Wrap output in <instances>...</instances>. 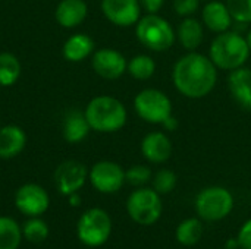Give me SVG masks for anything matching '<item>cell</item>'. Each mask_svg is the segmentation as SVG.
Returning a JSON list of instances; mask_svg holds the SVG:
<instances>
[{
    "instance_id": "1",
    "label": "cell",
    "mask_w": 251,
    "mask_h": 249,
    "mask_svg": "<svg viewBox=\"0 0 251 249\" xmlns=\"http://www.w3.org/2000/svg\"><path fill=\"white\" fill-rule=\"evenodd\" d=\"M218 70L207 54L187 51L172 68V84L185 98L201 100L215 90Z\"/></svg>"
},
{
    "instance_id": "2",
    "label": "cell",
    "mask_w": 251,
    "mask_h": 249,
    "mask_svg": "<svg viewBox=\"0 0 251 249\" xmlns=\"http://www.w3.org/2000/svg\"><path fill=\"white\" fill-rule=\"evenodd\" d=\"M207 56L219 70L231 72L247 65L251 51L246 35L235 29H228L216 34L210 43Z\"/></svg>"
},
{
    "instance_id": "3",
    "label": "cell",
    "mask_w": 251,
    "mask_h": 249,
    "mask_svg": "<svg viewBox=\"0 0 251 249\" xmlns=\"http://www.w3.org/2000/svg\"><path fill=\"white\" fill-rule=\"evenodd\" d=\"M84 113L91 131L99 134H115L128 122L125 104L112 95H97L91 98Z\"/></svg>"
},
{
    "instance_id": "4",
    "label": "cell",
    "mask_w": 251,
    "mask_h": 249,
    "mask_svg": "<svg viewBox=\"0 0 251 249\" xmlns=\"http://www.w3.org/2000/svg\"><path fill=\"white\" fill-rule=\"evenodd\" d=\"M134 26L138 43L150 51H168L176 41L175 28L166 18L160 16L159 13L141 15Z\"/></svg>"
},
{
    "instance_id": "5",
    "label": "cell",
    "mask_w": 251,
    "mask_h": 249,
    "mask_svg": "<svg viewBox=\"0 0 251 249\" xmlns=\"http://www.w3.org/2000/svg\"><path fill=\"white\" fill-rule=\"evenodd\" d=\"M134 110L137 116L150 125H162L174 114L172 100L166 92L157 88H144L134 97Z\"/></svg>"
},
{
    "instance_id": "6",
    "label": "cell",
    "mask_w": 251,
    "mask_h": 249,
    "mask_svg": "<svg viewBox=\"0 0 251 249\" xmlns=\"http://www.w3.org/2000/svg\"><path fill=\"white\" fill-rule=\"evenodd\" d=\"M163 211V204L160 194L153 188H137L132 191L126 200V213L131 220L141 226L154 225Z\"/></svg>"
},
{
    "instance_id": "7",
    "label": "cell",
    "mask_w": 251,
    "mask_h": 249,
    "mask_svg": "<svg viewBox=\"0 0 251 249\" xmlns=\"http://www.w3.org/2000/svg\"><path fill=\"white\" fill-rule=\"evenodd\" d=\"M112 235V219L103 208L87 210L76 223V236L81 244L90 248L104 245Z\"/></svg>"
},
{
    "instance_id": "8",
    "label": "cell",
    "mask_w": 251,
    "mask_h": 249,
    "mask_svg": "<svg viewBox=\"0 0 251 249\" xmlns=\"http://www.w3.org/2000/svg\"><path fill=\"white\" fill-rule=\"evenodd\" d=\"M196 213L204 222H221L234 208V197L224 186H209L196 197Z\"/></svg>"
},
{
    "instance_id": "9",
    "label": "cell",
    "mask_w": 251,
    "mask_h": 249,
    "mask_svg": "<svg viewBox=\"0 0 251 249\" xmlns=\"http://www.w3.org/2000/svg\"><path fill=\"white\" fill-rule=\"evenodd\" d=\"M88 181L93 188L101 194H115L122 189L125 182V170L121 164L101 160L93 164L88 170Z\"/></svg>"
},
{
    "instance_id": "10",
    "label": "cell",
    "mask_w": 251,
    "mask_h": 249,
    "mask_svg": "<svg viewBox=\"0 0 251 249\" xmlns=\"http://www.w3.org/2000/svg\"><path fill=\"white\" fill-rule=\"evenodd\" d=\"M128 60L126 57L116 48L112 47H103L99 50H94L91 56V68L103 79L115 81L119 79L126 73Z\"/></svg>"
},
{
    "instance_id": "11",
    "label": "cell",
    "mask_w": 251,
    "mask_h": 249,
    "mask_svg": "<svg viewBox=\"0 0 251 249\" xmlns=\"http://www.w3.org/2000/svg\"><path fill=\"white\" fill-rule=\"evenodd\" d=\"M15 205L18 211L26 217H40L49 210L50 197L43 186L25 183L19 186L15 194Z\"/></svg>"
},
{
    "instance_id": "12",
    "label": "cell",
    "mask_w": 251,
    "mask_h": 249,
    "mask_svg": "<svg viewBox=\"0 0 251 249\" xmlns=\"http://www.w3.org/2000/svg\"><path fill=\"white\" fill-rule=\"evenodd\" d=\"M88 179L87 167L76 160H66L60 163L54 172V183L62 195H72L78 192Z\"/></svg>"
},
{
    "instance_id": "13",
    "label": "cell",
    "mask_w": 251,
    "mask_h": 249,
    "mask_svg": "<svg viewBox=\"0 0 251 249\" xmlns=\"http://www.w3.org/2000/svg\"><path fill=\"white\" fill-rule=\"evenodd\" d=\"M101 12L110 23L129 28L138 22L143 9L140 0H101Z\"/></svg>"
},
{
    "instance_id": "14",
    "label": "cell",
    "mask_w": 251,
    "mask_h": 249,
    "mask_svg": "<svg viewBox=\"0 0 251 249\" xmlns=\"http://www.w3.org/2000/svg\"><path fill=\"white\" fill-rule=\"evenodd\" d=\"M141 156L151 164H163L172 157V141L163 131H153L144 135L140 144Z\"/></svg>"
},
{
    "instance_id": "15",
    "label": "cell",
    "mask_w": 251,
    "mask_h": 249,
    "mask_svg": "<svg viewBox=\"0 0 251 249\" xmlns=\"http://www.w3.org/2000/svg\"><path fill=\"white\" fill-rule=\"evenodd\" d=\"M200 19L204 28H207L213 34H221L232 29V25L235 23L226 3L221 0L206 1L200 10Z\"/></svg>"
},
{
    "instance_id": "16",
    "label": "cell",
    "mask_w": 251,
    "mask_h": 249,
    "mask_svg": "<svg viewBox=\"0 0 251 249\" xmlns=\"http://www.w3.org/2000/svg\"><path fill=\"white\" fill-rule=\"evenodd\" d=\"M228 90L232 100L244 110H251V68L241 66L228 73Z\"/></svg>"
},
{
    "instance_id": "17",
    "label": "cell",
    "mask_w": 251,
    "mask_h": 249,
    "mask_svg": "<svg viewBox=\"0 0 251 249\" xmlns=\"http://www.w3.org/2000/svg\"><path fill=\"white\" fill-rule=\"evenodd\" d=\"M175 32L176 41L185 51H197L204 41V25L196 16L182 18Z\"/></svg>"
},
{
    "instance_id": "18",
    "label": "cell",
    "mask_w": 251,
    "mask_h": 249,
    "mask_svg": "<svg viewBox=\"0 0 251 249\" xmlns=\"http://www.w3.org/2000/svg\"><path fill=\"white\" fill-rule=\"evenodd\" d=\"M88 15V6L85 0H60L54 10L57 23L63 28H76Z\"/></svg>"
},
{
    "instance_id": "19",
    "label": "cell",
    "mask_w": 251,
    "mask_h": 249,
    "mask_svg": "<svg viewBox=\"0 0 251 249\" xmlns=\"http://www.w3.org/2000/svg\"><path fill=\"white\" fill-rule=\"evenodd\" d=\"M26 145V134L18 125L0 126V158L18 157Z\"/></svg>"
},
{
    "instance_id": "20",
    "label": "cell",
    "mask_w": 251,
    "mask_h": 249,
    "mask_svg": "<svg viewBox=\"0 0 251 249\" xmlns=\"http://www.w3.org/2000/svg\"><path fill=\"white\" fill-rule=\"evenodd\" d=\"M96 50V43L94 40L84 32H78L71 35L63 47H62V54L65 57V60L71 62V63H79L88 57L93 56Z\"/></svg>"
},
{
    "instance_id": "21",
    "label": "cell",
    "mask_w": 251,
    "mask_h": 249,
    "mask_svg": "<svg viewBox=\"0 0 251 249\" xmlns=\"http://www.w3.org/2000/svg\"><path fill=\"white\" fill-rule=\"evenodd\" d=\"M91 132L90 123L85 117L84 112L79 110H69L63 119V126H62V134L63 139L69 144H79L82 142L88 134Z\"/></svg>"
},
{
    "instance_id": "22",
    "label": "cell",
    "mask_w": 251,
    "mask_h": 249,
    "mask_svg": "<svg viewBox=\"0 0 251 249\" xmlns=\"http://www.w3.org/2000/svg\"><path fill=\"white\" fill-rule=\"evenodd\" d=\"M157 65L150 54H137L128 60L126 73L137 81H149L156 73Z\"/></svg>"
},
{
    "instance_id": "23",
    "label": "cell",
    "mask_w": 251,
    "mask_h": 249,
    "mask_svg": "<svg viewBox=\"0 0 251 249\" xmlns=\"http://www.w3.org/2000/svg\"><path fill=\"white\" fill-rule=\"evenodd\" d=\"M203 222L201 219H185L175 230L176 241L184 247H194L203 238Z\"/></svg>"
},
{
    "instance_id": "24",
    "label": "cell",
    "mask_w": 251,
    "mask_h": 249,
    "mask_svg": "<svg viewBox=\"0 0 251 249\" xmlns=\"http://www.w3.org/2000/svg\"><path fill=\"white\" fill-rule=\"evenodd\" d=\"M22 73V65L19 59L9 53H0V87H12L18 82Z\"/></svg>"
},
{
    "instance_id": "25",
    "label": "cell",
    "mask_w": 251,
    "mask_h": 249,
    "mask_svg": "<svg viewBox=\"0 0 251 249\" xmlns=\"http://www.w3.org/2000/svg\"><path fill=\"white\" fill-rule=\"evenodd\" d=\"M22 236V229L13 219L0 217V249H18Z\"/></svg>"
},
{
    "instance_id": "26",
    "label": "cell",
    "mask_w": 251,
    "mask_h": 249,
    "mask_svg": "<svg viewBox=\"0 0 251 249\" xmlns=\"http://www.w3.org/2000/svg\"><path fill=\"white\" fill-rule=\"evenodd\" d=\"M22 235L28 242L41 244L49 238V226L38 217H29L22 226Z\"/></svg>"
},
{
    "instance_id": "27",
    "label": "cell",
    "mask_w": 251,
    "mask_h": 249,
    "mask_svg": "<svg viewBox=\"0 0 251 249\" xmlns=\"http://www.w3.org/2000/svg\"><path fill=\"white\" fill-rule=\"evenodd\" d=\"M176 183H178V176L171 169H160L151 178V188L160 195L171 194L176 188Z\"/></svg>"
},
{
    "instance_id": "28",
    "label": "cell",
    "mask_w": 251,
    "mask_h": 249,
    "mask_svg": "<svg viewBox=\"0 0 251 249\" xmlns=\"http://www.w3.org/2000/svg\"><path fill=\"white\" fill-rule=\"evenodd\" d=\"M151 169L144 164H134L128 170H125V182L134 188L146 186L149 182H151Z\"/></svg>"
},
{
    "instance_id": "29",
    "label": "cell",
    "mask_w": 251,
    "mask_h": 249,
    "mask_svg": "<svg viewBox=\"0 0 251 249\" xmlns=\"http://www.w3.org/2000/svg\"><path fill=\"white\" fill-rule=\"evenodd\" d=\"M232 19L238 25L251 23V0H225Z\"/></svg>"
},
{
    "instance_id": "30",
    "label": "cell",
    "mask_w": 251,
    "mask_h": 249,
    "mask_svg": "<svg viewBox=\"0 0 251 249\" xmlns=\"http://www.w3.org/2000/svg\"><path fill=\"white\" fill-rule=\"evenodd\" d=\"M203 0H174L172 9L179 18H188L194 16L200 10V4Z\"/></svg>"
},
{
    "instance_id": "31",
    "label": "cell",
    "mask_w": 251,
    "mask_h": 249,
    "mask_svg": "<svg viewBox=\"0 0 251 249\" xmlns=\"http://www.w3.org/2000/svg\"><path fill=\"white\" fill-rule=\"evenodd\" d=\"M237 239L240 244V249H251V219L241 226Z\"/></svg>"
},
{
    "instance_id": "32",
    "label": "cell",
    "mask_w": 251,
    "mask_h": 249,
    "mask_svg": "<svg viewBox=\"0 0 251 249\" xmlns=\"http://www.w3.org/2000/svg\"><path fill=\"white\" fill-rule=\"evenodd\" d=\"M140 4L146 13H159L165 6V0H140Z\"/></svg>"
},
{
    "instance_id": "33",
    "label": "cell",
    "mask_w": 251,
    "mask_h": 249,
    "mask_svg": "<svg viewBox=\"0 0 251 249\" xmlns=\"http://www.w3.org/2000/svg\"><path fill=\"white\" fill-rule=\"evenodd\" d=\"M163 129H165V132H175L176 129H178V126H179V122H178V119L174 116V114H171L162 125H160Z\"/></svg>"
},
{
    "instance_id": "34",
    "label": "cell",
    "mask_w": 251,
    "mask_h": 249,
    "mask_svg": "<svg viewBox=\"0 0 251 249\" xmlns=\"http://www.w3.org/2000/svg\"><path fill=\"white\" fill-rule=\"evenodd\" d=\"M81 197L78 195V192H75V194H72V195H69V204L72 205V207H78V205H81Z\"/></svg>"
},
{
    "instance_id": "35",
    "label": "cell",
    "mask_w": 251,
    "mask_h": 249,
    "mask_svg": "<svg viewBox=\"0 0 251 249\" xmlns=\"http://www.w3.org/2000/svg\"><path fill=\"white\" fill-rule=\"evenodd\" d=\"M225 249H240V244H238V239H229L226 241L225 244Z\"/></svg>"
},
{
    "instance_id": "36",
    "label": "cell",
    "mask_w": 251,
    "mask_h": 249,
    "mask_svg": "<svg viewBox=\"0 0 251 249\" xmlns=\"http://www.w3.org/2000/svg\"><path fill=\"white\" fill-rule=\"evenodd\" d=\"M246 40H247V44H249V48H250L251 51V28L247 31V34H246Z\"/></svg>"
},
{
    "instance_id": "37",
    "label": "cell",
    "mask_w": 251,
    "mask_h": 249,
    "mask_svg": "<svg viewBox=\"0 0 251 249\" xmlns=\"http://www.w3.org/2000/svg\"><path fill=\"white\" fill-rule=\"evenodd\" d=\"M203 1H210V0H203Z\"/></svg>"
}]
</instances>
